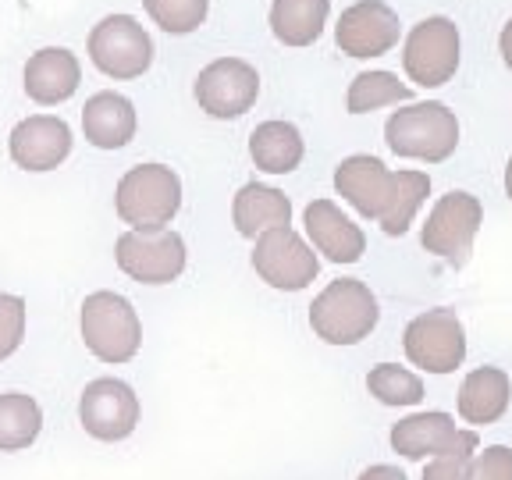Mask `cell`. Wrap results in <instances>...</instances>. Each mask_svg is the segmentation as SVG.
<instances>
[{
  "mask_svg": "<svg viewBox=\"0 0 512 480\" xmlns=\"http://www.w3.org/2000/svg\"><path fill=\"white\" fill-rule=\"evenodd\" d=\"M182 207V178L168 164H139L125 171L114 192V210L132 232H157L175 221Z\"/></svg>",
  "mask_w": 512,
  "mask_h": 480,
  "instance_id": "6da1fadb",
  "label": "cell"
},
{
  "mask_svg": "<svg viewBox=\"0 0 512 480\" xmlns=\"http://www.w3.org/2000/svg\"><path fill=\"white\" fill-rule=\"evenodd\" d=\"M470 480H512V448L491 445L480 456H473Z\"/></svg>",
  "mask_w": 512,
  "mask_h": 480,
  "instance_id": "4dcf8cb0",
  "label": "cell"
},
{
  "mask_svg": "<svg viewBox=\"0 0 512 480\" xmlns=\"http://www.w3.org/2000/svg\"><path fill=\"white\" fill-rule=\"evenodd\" d=\"M232 221L235 232L256 239V235L281 228V224H292V203H288L285 192L271 189V185L249 182L235 192L232 200Z\"/></svg>",
  "mask_w": 512,
  "mask_h": 480,
  "instance_id": "44dd1931",
  "label": "cell"
},
{
  "mask_svg": "<svg viewBox=\"0 0 512 480\" xmlns=\"http://www.w3.org/2000/svg\"><path fill=\"white\" fill-rule=\"evenodd\" d=\"M402 68L416 86H445L459 68L456 22L445 15H431L424 22H416L406 36V47H402Z\"/></svg>",
  "mask_w": 512,
  "mask_h": 480,
  "instance_id": "8992f818",
  "label": "cell"
},
{
  "mask_svg": "<svg viewBox=\"0 0 512 480\" xmlns=\"http://www.w3.org/2000/svg\"><path fill=\"white\" fill-rule=\"evenodd\" d=\"M505 192H509V200H512V157H509V164H505Z\"/></svg>",
  "mask_w": 512,
  "mask_h": 480,
  "instance_id": "836d02e7",
  "label": "cell"
},
{
  "mask_svg": "<svg viewBox=\"0 0 512 480\" xmlns=\"http://www.w3.org/2000/svg\"><path fill=\"white\" fill-rule=\"evenodd\" d=\"M25 338V299L0 292V360L15 356Z\"/></svg>",
  "mask_w": 512,
  "mask_h": 480,
  "instance_id": "f1b7e54d",
  "label": "cell"
},
{
  "mask_svg": "<svg viewBox=\"0 0 512 480\" xmlns=\"http://www.w3.org/2000/svg\"><path fill=\"white\" fill-rule=\"evenodd\" d=\"M8 150L22 171H54L72 153V128L54 114H32L11 128Z\"/></svg>",
  "mask_w": 512,
  "mask_h": 480,
  "instance_id": "5bb4252c",
  "label": "cell"
},
{
  "mask_svg": "<svg viewBox=\"0 0 512 480\" xmlns=\"http://www.w3.org/2000/svg\"><path fill=\"white\" fill-rule=\"evenodd\" d=\"M399 15L384 0H360L342 11L335 25V43L349 57H381L399 47Z\"/></svg>",
  "mask_w": 512,
  "mask_h": 480,
  "instance_id": "4fadbf2b",
  "label": "cell"
},
{
  "mask_svg": "<svg viewBox=\"0 0 512 480\" xmlns=\"http://www.w3.org/2000/svg\"><path fill=\"white\" fill-rule=\"evenodd\" d=\"M427 192H431V178L424 171H395L392 175V196H388V207L377 217L384 228V235H406L409 224H413L416 210L424 207Z\"/></svg>",
  "mask_w": 512,
  "mask_h": 480,
  "instance_id": "d4e9b609",
  "label": "cell"
},
{
  "mask_svg": "<svg viewBox=\"0 0 512 480\" xmlns=\"http://www.w3.org/2000/svg\"><path fill=\"white\" fill-rule=\"evenodd\" d=\"M253 271L281 292H303L320 271V260L313 246H306L303 235L292 224H281L271 232L256 235Z\"/></svg>",
  "mask_w": 512,
  "mask_h": 480,
  "instance_id": "ba28073f",
  "label": "cell"
},
{
  "mask_svg": "<svg viewBox=\"0 0 512 480\" xmlns=\"http://www.w3.org/2000/svg\"><path fill=\"white\" fill-rule=\"evenodd\" d=\"M43 431V409L32 395H0V452H22Z\"/></svg>",
  "mask_w": 512,
  "mask_h": 480,
  "instance_id": "cb8c5ba5",
  "label": "cell"
},
{
  "mask_svg": "<svg viewBox=\"0 0 512 480\" xmlns=\"http://www.w3.org/2000/svg\"><path fill=\"white\" fill-rule=\"evenodd\" d=\"M136 107L121 93H93L82 107V132L96 150H121L136 136Z\"/></svg>",
  "mask_w": 512,
  "mask_h": 480,
  "instance_id": "d6986e66",
  "label": "cell"
},
{
  "mask_svg": "<svg viewBox=\"0 0 512 480\" xmlns=\"http://www.w3.org/2000/svg\"><path fill=\"white\" fill-rule=\"evenodd\" d=\"M114 260L139 285H171L185 271V242L171 228L125 232L114 242Z\"/></svg>",
  "mask_w": 512,
  "mask_h": 480,
  "instance_id": "9c48e42d",
  "label": "cell"
},
{
  "mask_svg": "<svg viewBox=\"0 0 512 480\" xmlns=\"http://www.w3.org/2000/svg\"><path fill=\"white\" fill-rule=\"evenodd\" d=\"M79 420L96 441H125L139 424V399L118 377H96L82 388Z\"/></svg>",
  "mask_w": 512,
  "mask_h": 480,
  "instance_id": "7c38bea8",
  "label": "cell"
},
{
  "mask_svg": "<svg viewBox=\"0 0 512 480\" xmlns=\"http://www.w3.org/2000/svg\"><path fill=\"white\" fill-rule=\"evenodd\" d=\"M377 296L367 281L338 278L331 281L310 306V328L328 345H356L377 328Z\"/></svg>",
  "mask_w": 512,
  "mask_h": 480,
  "instance_id": "3957f363",
  "label": "cell"
},
{
  "mask_svg": "<svg viewBox=\"0 0 512 480\" xmlns=\"http://www.w3.org/2000/svg\"><path fill=\"white\" fill-rule=\"evenodd\" d=\"M498 50H502L505 68H509V72H512V18H509V22H505L502 36H498Z\"/></svg>",
  "mask_w": 512,
  "mask_h": 480,
  "instance_id": "d6a6232c",
  "label": "cell"
},
{
  "mask_svg": "<svg viewBox=\"0 0 512 480\" xmlns=\"http://www.w3.org/2000/svg\"><path fill=\"white\" fill-rule=\"evenodd\" d=\"M146 15L171 36H189L207 22L210 0H143Z\"/></svg>",
  "mask_w": 512,
  "mask_h": 480,
  "instance_id": "83f0119b",
  "label": "cell"
},
{
  "mask_svg": "<svg viewBox=\"0 0 512 480\" xmlns=\"http://www.w3.org/2000/svg\"><path fill=\"white\" fill-rule=\"evenodd\" d=\"M89 61L107 75V79H139L153 64V40L150 32L132 15H107L89 32Z\"/></svg>",
  "mask_w": 512,
  "mask_h": 480,
  "instance_id": "5b68a950",
  "label": "cell"
},
{
  "mask_svg": "<svg viewBox=\"0 0 512 480\" xmlns=\"http://www.w3.org/2000/svg\"><path fill=\"white\" fill-rule=\"evenodd\" d=\"M367 388L384 406H416L424 402V381L399 363H377L367 374Z\"/></svg>",
  "mask_w": 512,
  "mask_h": 480,
  "instance_id": "4316f807",
  "label": "cell"
},
{
  "mask_svg": "<svg viewBox=\"0 0 512 480\" xmlns=\"http://www.w3.org/2000/svg\"><path fill=\"white\" fill-rule=\"evenodd\" d=\"M512 402V381L502 367H477L459 388V416L473 427L498 424Z\"/></svg>",
  "mask_w": 512,
  "mask_h": 480,
  "instance_id": "ffe728a7",
  "label": "cell"
},
{
  "mask_svg": "<svg viewBox=\"0 0 512 480\" xmlns=\"http://www.w3.org/2000/svg\"><path fill=\"white\" fill-rule=\"evenodd\" d=\"M409 363L427 374H452L466 360V331L456 310H427L409 320L402 335Z\"/></svg>",
  "mask_w": 512,
  "mask_h": 480,
  "instance_id": "52a82bcc",
  "label": "cell"
},
{
  "mask_svg": "<svg viewBox=\"0 0 512 480\" xmlns=\"http://www.w3.org/2000/svg\"><path fill=\"white\" fill-rule=\"evenodd\" d=\"M384 143L399 157L441 164L459 146V121L438 100L409 104L402 111H392V118L384 121Z\"/></svg>",
  "mask_w": 512,
  "mask_h": 480,
  "instance_id": "7a4b0ae2",
  "label": "cell"
},
{
  "mask_svg": "<svg viewBox=\"0 0 512 480\" xmlns=\"http://www.w3.org/2000/svg\"><path fill=\"white\" fill-rule=\"evenodd\" d=\"M192 93H196L200 111H207L210 118H242L256 104V96H260V75L242 57H217V61H210L196 75Z\"/></svg>",
  "mask_w": 512,
  "mask_h": 480,
  "instance_id": "30bf717a",
  "label": "cell"
},
{
  "mask_svg": "<svg viewBox=\"0 0 512 480\" xmlns=\"http://www.w3.org/2000/svg\"><path fill=\"white\" fill-rule=\"evenodd\" d=\"M303 136L292 121H264L253 128L249 136V157L260 171L267 175H288L303 164Z\"/></svg>",
  "mask_w": 512,
  "mask_h": 480,
  "instance_id": "7402d4cb",
  "label": "cell"
},
{
  "mask_svg": "<svg viewBox=\"0 0 512 480\" xmlns=\"http://www.w3.org/2000/svg\"><path fill=\"white\" fill-rule=\"evenodd\" d=\"M306 235L313 249L324 253L331 264H356L367 253V235L352 217H345L331 200H313L306 207Z\"/></svg>",
  "mask_w": 512,
  "mask_h": 480,
  "instance_id": "2e32d148",
  "label": "cell"
},
{
  "mask_svg": "<svg viewBox=\"0 0 512 480\" xmlns=\"http://www.w3.org/2000/svg\"><path fill=\"white\" fill-rule=\"evenodd\" d=\"M409 86H402L399 75L392 72H360L349 82V93H345V107L349 114H370L377 107L388 104H406L409 100Z\"/></svg>",
  "mask_w": 512,
  "mask_h": 480,
  "instance_id": "484cf974",
  "label": "cell"
},
{
  "mask_svg": "<svg viewBox=\"0 0 512 480\" xmlns=\"http://www.w3.org/2000/svg\"><path fill=\"white\" fill-rule=\"evenodd\" d=\"M480 224H484V207H480L477 196H473V192H463V189H452L434 203L424 232H420V242H424L427 253L459 264V260H466V253L473 249V239H477Z\"/></svg>",
  "mask_w": 512,
  "mask_h": 480,
  "instance_id": "8fae6325",
  "label": "cell"
},
{
  "mask_svg": "<svg viewBox=\"0 0 512 480\" xmlns=\"http://www.w3.org/2000/svg\"><path fill=\"white\" fill-rule=\"evenodd\" d=\"M360 480H406V473H402L399 466L377 463V466H370V470H363Z\"/></svg>",
  "mask_w": 512,
  "mask_h": 480,
  "instance_id": "1f68e13d",
  "label": "cell"
},
{
  "mask_svg": "<svg viewBox=\"0 0 512 480\" xmlns=\"http://www.w3.org/2000/svg\"><path fill=\"white\" fill-rule=\"evenodd\" d=\"M82 342L104 363H128L143 345V324L136 306L118 292H93L82 299Z\"/></svg>",
  "mask_w": 512,
  "mask_h": 480,
  "instance_id": "277c9868",
  "label": "cell"
},
{
  "mask_svg": "<svg viewBox=\"0 0 512 480\" xmlns=\"http://www.w3.org/2000/svg\"><path fill=\"white\" fill-rule=\"evenodd\" d=\"M473 452L477 448H456V452L431 456V463L424 466V480H470Z\"/></svg>",
  "mask_w": 512,
  "mask_h": 480,
  "instance_id": "f546056e",
  "label": "cell"
},
{
  "mask_svg": "<svg viewBox=\"0 0 512 480\" xmlns=\"http://www.w3.org/2000/svg\"><path fill=\"white\" fill-rule=\"evenodd\" d=\"M477 431H459L448 413H413L392 427V448L406 459H427L456 448H477Z\"/></svg>",
  "mask_w": 512,
  "mask_h": 480,
  "instance_id": "9a60e30c",
  "label": "cell"
},
{
  "mask_svg": "<svg viewBox=\"0 0 512 480\" xmlns=\"http://www.w3.org/2000/svg\"><path fill=\"white\" fill-rule=\"evenodd\" d=\"M25 93L40 107H57L72 100L82 82V64L68 47H43L25 64Z\"/></svg>",
  "mask_w": 512,
  "mask_h": 480,
  "instance_id": "ac0fdd59",
  "label": "cell"
},
{
  "mask_svg": "<svg viewBox=\"0 0 512 480\" xmlns=\"http://www.w3.org/2000/svg\"><path fill=\"white\" fill-rule=\"evenodd\" d=\"M331 0H274L271 4V32L285 47H310L320 40L328 25Z\"/></svg>",
  "mask_w": 512,
  "mask_h": 480,
  "instance_id": "603a6c76",
  "label": "cell"
},
{
  "mask_svg": "<svg viewBox=\"0 0 512 480\" xmlns=\"http://www.w3.org/2000/svg\"><path fill=\"white\" fill-rule=\"evenodd\" d=\"M392 175L395 171L384 168V160L370 157V153H356L345 157L335 171V189L345 203L356 207V214L363 217H381L392 196Z\"/></svg>",
  "mask_w": 512,
  "mask_h": 480,
  "instance_id": "e0dca14e",
  "label": "cell"
}]
</instances>
